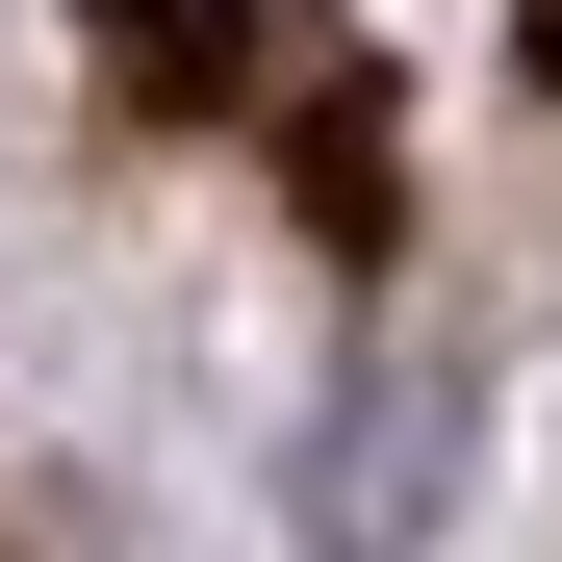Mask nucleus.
Returning <instances> with one entry per match:
<instances>
[{
  "label": "nucleus",
  "mask_w": 562,
  "mask_h": 562,
  "mask_svg": "<svg viewBox=\"0 0 562 562\" xmlns=\"http://www.w3.org/2000/svg\"><path fill=\"white\" fill-rule=\"evenodd\" d=\"M103 52L154 77V103H231V52H256V0H103Z\"/></svg>",
  "instance_id": "1"
}]
</instances>
